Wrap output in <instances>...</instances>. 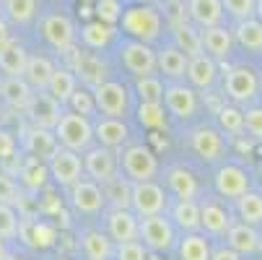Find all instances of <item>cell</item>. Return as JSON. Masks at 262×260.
Listing matches in <instances>:
<instances>
[{
	"label": "cell",
	"instance_id": "cell-11",
	"mask_svg": "<svg viewBox=\"0 0 262 260\" xmlns=\"http://www.w3.org/2000/svg\"><path fill=\"white\" fill-rule=\"evenodd\" d=\"M120 63L127 70V76L140 78V76H151L156 73V50L148 42H138V39H127L120 42Z\"/></svg>",
	"mask_w": 262,
	"mask_h": 260
},
{
	"label": "cell",
	"instance_id": "cell-17",
	"mask_svg": "<svg viewBox=\"0 0 262 260\" xmlns=\"http://www.w3.org/2000/svg\"><path fill=\"white\" fill-rule=\"evenodd\" d=\"M218 78H221L218 60H213L208 52L190 55V60H187V70H184V81L190 84L195 91H200V94L213 91Z\"/></svg>",
	"mask_w": 262,
	"mask_h": 260
},
{
	"label": "cell",
	"instance_id": "cell-57",
	"mask_svg": "<svg viewBox=\"0 0 262 260\" xmlns=\"http://www.w3.org/2000/svg\"><path fill=\"white\" fill-rule=\"evenodd\" d=\"M254 255L262 260V227H259V237H257V250H254Z\"/></svg>",
	"mask_w": 262,
	"mask_h": 260
},
{
	"label": "cell",
	"instance_id": "cell-52",
	"mask_svg": "<svg viewBox=\"0 0 262 260\" xmlns=\"http://www.w3.org/2000/svg\"><path fill=\"white\" fill-rule=\"evenodd\" d=\"M21 201V193H18V185L11 179V174L0 172V203H8V206H18Z\"/></svg>",
	"mask_w": 262,
	"mask_h": 260
},
{
	"label": "cell",
	"instance_id": "cell-59",
	"mask_svg": "<svg viewBox=\"0 0 262 260\" xmlns=\"http://www.w3.org/2000/svg\"><path fill=\"white\" fill-rule=\"evenodd\" d=\"M0 260H26V257H21V255H11V252H6Z\"/></svg>",
	"mask_w": 262,
	"mask_h": 260
},
{
	"label": "cell",
	"instance_id": "cell-19",
	"mask_svg": "<svg viewBox=\"0 0 262 260\" xmlns=\"http://www.w3.org/2000/svg\"><path fill=\"white\" fill-rule=\"evenodd\" d=\"M91 125H94V143H99V146L120 151L122 146L130 143V125L125 123V117L96 115V117H91Z\"/></svg>",
	"mask_w": 262,
	"mask_h": 260
},
{
	"label": "cell",
	"instance_id": "cell-50",
	"mask_svg": "<svg viewBox=\"0 0 262 260\" xmlns=\"http://www.w3.org/2000/svg\"><path fill=\"white\" fill-rule=\"evenodd\" d=\"M254 3H257V0H221L223 13L231 16L234 21L252 18V16H254Z\"/></svg>",
	"mask_w": 262,
	"mask_h": 260
},
{
	"label": "cell",
	"instance_id": "cell-40",
	"mask_svg": "<svg viewBox=\"0 0 262 260\" xmlns=\"http://www.w3.org/2000/svg\"><path fill=\"white\" fill-rule=\"evenodd\" d=\"M26 60H29V52L18 42H13V39H8L3 47H0V73L8 76V78L24 76Z\"/></svg>",
	"mask_w": 262,
	"mask_h": 260
},
{
	"label": "cell",
	"instance_id": "cell-38",
	"mask_svg": "<svg viewBox=\"0 0 262 260\" xmlns=\"http://www.w3.org/2000/svg\"><path fill=\"white\" fill-rule=\"evenodd\" d=\"M76 86H78V78H76V73H73L68 65H55V70H52V76H50V81H47V94L50 96H55L60 104H65L68 102V96L76 91Z\"/></svg>",
	"mask_w": 262,
	"mask_h": 260
},
{
	"label": "cell",
	"instance_id": "cell-60",
	"mask_svg": "<svg viewBox=\"0 0 262 260\" xmlns=\"http://www.w3.org/2000/svg\"><path fill=\"white\" fill-rule=\"evenodd\" d=\"M8 252V247H6V239H0V257H3Z\"/></svg>",
	"mask_w": 262,
	"mask_h": 260
},
{
	"label": "cell",
	"instance_id": "cell-15",
	"mask_svg": "<svg viewBox=\"0 0 262 260\" xmlns=\"http://www.w3.org/2000/svg\"><path fill=\"white\" fill-rule=\"evenodd\" d=\"M164 188L171 201H198L203 193L198 174L184 164H171L164 169Z\"/></svg>",
	"mask_w": 262,
	"mask_h": 260
},
{
	"label": "cell",
	"instance_id": "cell-24",
	"mask_svg": "<svg viewBox=\"0 0 262 260\" xmlns=\"http://www.w3.org/2000/svg\"><path fill=\"white\" fill-rule=\"evenodd\" d=\"M187 57L177 45H164L156 50V73L164 81H184V70H187Z\"/></svg>",
	"mask_w": 262,
	"mask_h": 260
},
{
	"label": "cell",
	"instance_id": "cell-39",
	"mask_svg": "<svg viewBox=\"0 0 262 260\" xmlns=\"http://www.w3.org/2000/svg\"><path fill=\"white\" fill-rule=\"evenodd\" d=\"M31 94H34V89L24 81V76H13V78L3 76V84H0V96H3V102L8 107L21 109V112H24L29 99H31Z\"/></svg>",
	"mask_w": 262,
	"mask_h": 260
},
{
	"label": "cell",
	"instance_id": "cell-8",
	"mask_svg": "<svg viewBox=\"0 0 262 260\" xmlns=\"http://www.w3.org/2000/svg\"><path fill=\"white\" fill-rule=\"evenodd\" d=\"M223 94L231 104L247 107L254 104L259 96V76L252 65H234L223 76Z\"/></svg>",
	"mask_w": 262,
	"mask_h": 260
},
{
	"label": "cell",
	"instance_id": "cell-3",
	"mask_svg": "<svg viewBox=\"0 0 262 260\" xmlns=\"http://www.w3.org/2000/svg\"><path fill=\"white\" fill-rule=\"evenodd\" d=\"M187 146L203 164H218L226 156V148H229L226 135L213 123H195L187 130Z\"/></svg>",
	"mask_w": 262,
	"mask_h": 260
},
{
	"label": "cell",
	"instance_id": "cell-31",
	"mask_svg": "<svg viewBox=\"0 0 262 260\" xmlns=\"http://www.w3.org/2000/svg\"><path fill=\"white\" fill-rule=\"evenodd\" d=\"M234 42L244 50V52H252V55H262V21L259 18H244V21H236L234 26Z\"/></svg>",
	"mask_w": 262,
	"mask_h": 260
},
{
	"label": "cell",
	"instance_id": "cell-34",
	"mask_svg": "<svg viewBox=\"0 0 262 260\" xmlns=\"http://www.w3.org/2000/svg\"><path fill=\"white\" fill-rule=\"evenodd\" d=\"M55 70V63L47 55H29L26 68H24V81L34 89V91H42L47 89V81Z\"/></svg>",
	"mask_w": 262,
	"mask_h": 260
},
{
	"label": "cell",
	"instance_id": "cell-7",
	"mask_svg": "<svg viewBox=\"0 0 262 260\" xmlns=\"http://www.w3.org/2000/svg\"><path fill=\"white\" fill-rule=\"evenodd\" d=\"M94 91V104H96V115L106 117H127L133 112V94L122 81L106 78L101 81Z\"/></svg>",
	"mask_w": 262,
	"mask_h": 260
},
{
	"label": "cell",
	"instance_id": "cell-51",
	"mask_svg": "<svg viewBox=\"0 0 262 260\" xmlns=\"http://www.w3.org/2000/svg\"><path fill=\"white\" fill-rule=\"evenodd\" d=\"M115 260H148V250L140 239L115 245Z\"/></svg>",
	"mask_w": 262,
	"mask_h": 260
},
{
	"label": "cell",
	"instance_id": "cell-45",
	"mask_svg": "<svg viewBox=\"0 0 262 260\" xmlns=\"http://www.w3.org/2000/svg\"><path fill=\"white\" fill-rule=\"evenodd\" d=\"M3 8L13 24H29L36 16V0H3Z\"/></svg>",
	"mask_w": 262,
	"mask_h": 260
},
{
	"label": "cell",
	"instance_id": "cell-62",
	"mask_svg": "<svg viewBox=\"0 0 262 260\" xmlns=\"http://www.w3.org/2000/svg\"><path fill=\"white\" fill-rule=\"evenodd\" d=\"M0 84H3V73H0Z\"/></svg>",
	"mask_w": 262,
	"mask_h": 260
},
{
	"label": "cell",
	"instance_id": "cell-13",
	"mask_svg": "<svg viewBox=\"0 0 262 260\" xmlns=\"http://www.w3.org/2000/svg\"><path fill=\"white\" fill-rule=\"evenodd\" d=\"M68 201L73 206V211L81 213V216H101V211L106 208V201H104V193H101V185L89 179V177H81L78 182H73L68 188Z\"/></svg>",
	"mask_w": 262,
	"mask_h": 260
},
{
	"label": "cell",
	"instance_id": "cell-32",
	"mask_svg": "<svg viewBox=\"0 0 262 260\" xmlns=\"http://www.w3.org/2000/svg\"><path fill=\"white\" fill-rule=\"evenodd\" d=\"M101 193L109 208H130V195H133V179H127L122 172L101 182Z\"/></svg>",
	"mask_w": 262,
	"mask_h": 260
},
{
	"label": "cell",
	"instance_id": "cell-63",
	"mask_svg": "<svg viewBox=\"0 0 262 260\" xmlns=\"http://www.w3.org/2000/svg\"><path fill=\"white\" fill-rule=\"evenodd\" d=\"M184 3H187V0H184Z\"/></svg>",
	"mask_w": 262,
	"mask_h": 260
},
{
	"label": "cell",
	"instance_id": "cell-53",
	"mask_svg": "<svg viewBox=\"0 0 262 260\" xmlns=\"http://www.w3.org/2000/svg\"><path fill=\"white\" fill-rule=\"evenodd\" d=\"M31 227H34V234L26 237V242H31V245H36V247H50V245L55 242V229H52L50 224H45V221H36V224H31Z\"/></svg>",
	"mask_w": 262,
	"mask_h": 260
},
{
	"label": "cell",
	"instance_id": "cell-58",
	"mask_svg": "<svg viewBox=\"0 0 262 260\" xmlns=\"http://www.w3.org/2000/svg\"><path fill=\"white\" fill-rule=\"evenodd\" d=\"M254 18L262 21V0H257V3H254Z\"/></svg>",
	"mask_w": 262,
	"mask_h": 260
},
{
	"label": "cell",
	"instance_id": "cell-12",
	"mask_svg": "<svg viewBox=\"0 0 262 260\" xmlns=\"http://www.w3.org/2000/svg\"><path fill=\"white\" fill-rule=\"evenodd\" d=\"M198 203H200V232H205L210 239H223V234L234 221L229 206L218 195H205V198L200 195Z\"/></svg>",
	"mask_w": 262,
	"mask_h": 260
},
{
	"label": "cell",
	"instance_id": "cell-61",
	"mask_svg": "<svg viewBox=\"0 0 262 260\" xmlns=\"http://www.w3.org/2000/svg\"><path fill=\"white\" fill-rule=\"evenodd\" d=\"M135 3H156V0H135Z\"/></svg>",
	"mask_w": 262,
	"mask_h": 260
},
{
	"label": "cell",
	"instance_id": "cell-44",
	"mask_svg": "<svg viewBox=\"0 0 262 260\" xmlns=\"http://www.w3.org/2000/svg\"><path fill=\"white\" fill-rule=\"evenodd\" d=\"M65 109H70V112L76 115H83V117H96V104H94V91L86 89V86H76V91H73L65 102Z\"/></svg>",
	"mask_w": 262,
	"mask_h": 260
},
{
	"label": "cell",
	"instance_id": "cell-47",
	"mask_svg": "<svg viewBox=\"0 0 262 260\" xmlns=\"http://www.w3.org/2000/svg\"><path fill=\"white\" fill-rule=\"evenodd\" d=\"M161 18L171 26L177 24H184V21H190V16H187V3L184 0H161Z\"/></svg>",
	"mask_w": 262,
	"mask_h": 260
},
{
	"label": "cell",
	"instance_id": "cell-43",
	"mask_svg": "<svg viewBox=\"0 0 262 260\" xmlns=\"http://www.w3.org/2000/svg\"><path fill=\"white\" fill-rule=\"evenodd\" d=\"M164 86H166V81L159 73H151V76L135 78L133 94L138 96V102H164Z\"/></svg>",
	"mask_w": 262,
	"mask_h": 260
},
{
	"label": "cell",
	"instance_id": "cell-21",
	"mask_svg": "<svg viewBox=\"0 0 262 260\" xmlns=\"http://www.w3.org/2000/svg\"><path fill=\"white\" fill-rule=\"evenodd\" d=\"M42 36L52 50L62 52L70 45H76L78 31H76V26H73V21L65 13H47L42 18Z\"/></svg>",
	"mask_w": 262,
	"mask_h": 260
},
{
	"label": "cell",
	"instance_id": "cell-30",
	"mask_svg": "<svg viewBox=\"0 0 262 260\" xmlns=\"http://www.w3.org/2000/svg\"><path fill=\"white\" fill-rule=\"evenodd\" d=\"M166 216L179 232H198L200 229V203L198 201H171Z\"/></svg>",
	"mask_w": 262,
	"mask_h": 260
},
{
	"label": "cell",
	"instance_id": "cell-54",
	"mask_svg": "<svg viewBox=\"0 0 262 260\" xmlns=\"http://www.w3.org/2000/svg\"><path fill=\"white\" fill-rule=\"evenodd\" d=\"M16 156V138L8 130H0V162Z\"/></svg>",
	"mask_w": 262,
	"mask_h": 260
},
{
	"label": "cell",
	"instance_id": "cell-1",
	"mask_svg": "<svg viewBox=\"0 0 262 260\" xmlns=\"http://www.w3.org/2000/svg\"><path fill=\"white\" fill-rule=\"evenodd\" d=\"M120 26H122V34L130 36V39L156 45L164 31V18L154 3H135L130 8H122Z\"/></svg>",
	"mask_w": 262,
	"mask_h": 260
},
{
	"label": "cell",
	"instance_id": "cell-46",
	"mask_svg": "<svg viewBox=\"0 0 262 260\" xmlns=\"http://www.w3.org/2000/svg\"><path fill=\"white\" fill-rule=\"evenodd\" d=\"M18 229H21V216L16 213V208L8 203H0V239L6 242L16 239Z\"/></svg>",
	"mask_w": 262,
	"mask_h": 260
},
{
	"label": "cell",
	"instance_id": "cell-23",
	"mask_svg": "<svg viewBox=\"0 0 262 260\" xmlns=\"http://www.w3.org/2000/svg\"><path fill=\"white\" fill-rule=\"evenodd\" d=\"M70 70L76 73L78 84L86 86V89H96L101 81H106V78L112 76L106 60H101V57L94 55V52H81L78 60H76V65H73Z\"/></svg>",
	"mask_w": 262,
	"mask_h": 260
},
{
	"label": "cell",
	"instance_id": "cell-25",
	"mask_svg": "<svg viewBox=\"0 0 262 260\" xmlns=\"http://www.w3.org/2000/svg\"><path fill=\"white\" fill-rule=\"evenodd\" d=\"M257 237H259V229L252 227V224H244V221H239V218H234L231 227L226 229V234H223L226 245H229L234 252H239L242 257L254 255V250H257Z\"/></svg>",
	"mask_w": 262,
	"mask_h": 260
},
{
	"label": "cell",
	"instance_id": "cell-16",
	"mask_svg": "<svg viewBox=\"0 0 262 260\" xmlns=\"http://www.w3.org/2000/svg\"><path fill=\"white\" fill-rule=\"evenodd\" d=\"M81 162H83V177H89L99 185L120 172L117 151L115 148H106V146H99V143L86 148V151L81 154Z\"/></svg>",
	"mask_w": 262,
	"mask_h": 260
},
{
	"label": "cell",
	"instance_id": "cell-41",
	"mask_svg": "<svg viewBox=\"0 0 262 260\" xmlns=\"http://www.w3.org/2000/svg\"><path fill=\"white\" fill-rule=\"evenodd\" d=\"M171 45H177L187 57L203 52V42H200V29L192 21H184L171 26Z\"/></svg>",
	"mask_w": 262,
	"mask_h": 260
},
{
	"label": "cell",
	"instance_id": "cell-29",
	"mask_svg": "<svg viewBox=\"0 0 262 260\" xmlns=\"http://www.w3.org/2000/svg\"><path fill=\"white\" fill-rule=\"evenodd\" d=\"M187 16L198 29L223 24V18H226L221 0H187Z\"/></svg>",
	"mask_w": 262,
	"mask_h": 260
},
{
	"label": "cell",
	"instance_id": "cell-18",
	"mask_svg": "<svg viewBox=\"0 0 262 260\" xmlns=\"http://www.w3.org/2000/svg\"><path fill=\"white\" fill-rule=\"evenodd\" d=\"M24 112H26V117H29L31 125L55 130L57 120H60L62 112H65V104H60L55 96H50V94L42 89V91H34V94H31V99H29V104H26Z\"/></svg>",
	"mask_w": 262,
	"mask_h": 260
},
{
	"label": "cell",
	"instance_id": "cell-10",
	"mask_svg": "<svg viewBox=\"0 0 262 260\" xmlns=\"http://www.w3.org/2000/svg\"><path fill=\"white\" fill-rule=\"evenodd\" d=\"M47 162V172H50V182L60 185V188H70L73 182H78L83 177V162H81V154L70 151L65 146H55V151L45 159Z\"/></svg>",
	"mask_w": 262,
	"mask_h": 260
},
{
	"label": "cell",
	"instance_id": "cell-22",
	"mask_svg": "<svg viewBox=\"0 0 262 260\" xmlns=\"http://www.w3.org/2000/svg\"><path fill=\"white\" fill-rule=\"evenodd\" d=\"M200 42H203V52H208L213 60H229L234 55V34L231 29H226L223 24H215V26H208V29H200Z\"/></svg>",
	"mask_w": 262,
	"mask_h": 260
},
{
	"label": "cell",
	"instance_id": "cell-2",
	"mask_svg": "<svg viewBox=\"0 0 262 260\" xmlns=\"http://www.w3.org/2000/svg\"><path fill=\"white\" fill-rule=\"evenodd\" d=\"M120 172L133 179V182H145V179H156L161 172L159 156L154 148H148L145 143H127L117 151Z\"/></svg>",
	"mask_w": 262,
	"mask_h": 260
},
{
	"label": "cell",
	"instance_id": "cell-14",
	"mask_svg": "<svg viewBox=\"0 0 262 260\" xmlns=\"http://www.w3.org/2000/svg\"><path fill=\"white\" fill-rule=\"evenodd\" d=\"M249 188H252V179H249V174H247L244 167L231 164V162H223V164L215 167V172H213V190H215L218 198L236 201Z\"/></svg>",
	"mask_w": 262,
	"mask_h": 260
},
{
	"label": "cell",
	"instance_id": "cell-26",
	"mask_svg": "<svg viewBox=\"0 0 262 260\" xmlns=\"http://www.w3.org/2000/svg\"><path fill=\"white\" fill-rule=\"evenodd\" d=\"M174 250H177L179 260H210L213 239L200 229L198 232H182Z\"/></svg>",
	"mask_w": 262,
	"mask_h": 260
},
{
	"label": "cell",
	"instance_id": "cell-5",
	"mask_svg": "<svg viewBox=\"0 0 262 260\" xmlns=\"http://www.w3.org/2000/svg\"><path fill=\"white\" fill-rule=\"evenodd\" d=\"M166 115L177 123H192L200 115V91H195L187 81H166L164 102Z\"/></svg>",
	"mask_w": 262,
	"mask_h": 260
},
{
	"label": "cell",
	"instance_id": "cell-9",
	"mask_svg": "<svg viewBox=\"0 0 262 260\" xmlns=\"http://www.w3.org/2000/svg\"><path fill=\"white\" fill-rule=\"evenodd\" d=\"M169 193L161 182L145 179V182H133V195H130V208L133 213L140 216H154V213H166L169 211Z\"/></svg>",
	"mask_w": 262,
	"mask_h": 260
},
{
	"label": "cell",
	"instance_id": "cell-20",
	"mask_svg": "<svg viewBox=\"0 0 262 260\" xmlns=\"http://www.w3.org/2000/svg\"><path fill=\"white\" fill-rule=\"evenodd\" d=\"M104 232L109 234V239L120 245V242H130L138 239V216L133 213V208H104Z\"/></svg>",
	"mask_w": 262,
	"mask_h": 260
},
{
	"label": "cell",
	"instance_id": "cell-56",
	"mask_svg": "<svg viewBox=\"0 0 262 260\" xmlns=\"http://www.w3.org/2000/svg\"><path fill=\"white\" fill-rule=\"evenodd\" d=\"M11 39V31H8V24L3 21V18H0V47H3L6 42Z\"/></svg>",
	"mask_w": 262,
	"mask_h": 260
},
{
	"label": "cell",
	"instance_id": "cell-49",
	"mask_svg": "<svg viewBox=\"0 0 262 260\" xmlns=\"http://www.w3.org/2000/svg\"><path fill=\"white\" fill-rule=\"evenodd\" d=\"M94 11H96V18L99 21L117 26L120 24V16H122V0H96Z\"/></svg>",
	"mask_w": 262,
	"mask_h": 260
},
{
	"label": "cell",
	"instance_id": "cell-37",
	"mask_svg": "<svg viewBox=\"0 0 262 260\" xmlns=\"http://www.w3.org/2000/svg\"><path fill=\"white\" fill-rule=\"evenodd\" d=\"M234 203V211H236V216H239V221H244V224H252V227H262V193H257V190H247V193H242L236 201H231Z\"/></svg>",
	"mask_w": 262,
	"mask_h": 260
},
{
	"label": "cell",
	"instance_id": "cell-4",
	"mask_svg": "<svg viewBox=\"0 0 262 260\" xmlns=\"http://www.w3.org/2000/svg\"><path fill=\"white\" fill-rule=\"evenodd\" d=\"M138 239L145 245L148 252H171L179 239V229L171 224L166 213L140 216L138 218Z\"/></svg>",
	"mask_w": 262,
	"mask_h": 260
},
{
	"label": "cell",
	"instance_id": "cell-48",
	"mask_svg": "<svg viewBox=\"0 0 262 260\" xmlns=\"http://www.w3.org/2000/svg\"><path fill=\"white\" fill-rule=\"evenodd\" d=\"M242 117H244V133H249L257 143H262V107L247 104L242 109Z\"/></svg>",
	"mask_w": 262,
	"mask_h": 260
},
{
	"label": "cell",
	"instance_id": "cell-36",
	"mask_svg": "<svg viewBox=\"0 0 262 260\" xmlns=\"http://www.w3.org/2000/svg\"><path fill=\"white\" fill-rule=\"evenodd\" d=\"M24 146H26V154H29V156L47 159V156L55 151L57 138H55V133H52V130H47V128H36V125H31V128L26 130Z\"/></svg>",
	"mask_w": 262,
	"mask_h": 260
},
{
	"label": "cell",
	"instance_id": "cell-33",
	"mask_svg": "<svg viewBox=\"0 0 262 260\" xmlns=\"http://www.w3.org/2000/svg\"><path fill=\"white\" fill-rule=\"evenodd\" d=\"M115 36H117V26H112V24H104V21H89L83 29H81V42L86 50H106L112 42H115Z\"/></svg>",
	"mask_w": 262,
	"mask_h": 260
},
{
	"label": "cell",
	"instance_id": "cell-28",
	"mask_svg": "<svg viewBox=\"0 0 262 260\" xmlns=\"http://www.w3.org/2000/svg\"><path fill=\"white\" fill-rule=\"evenodd\" d=\"M83 260H115V242L104 229H86L81 234Z\"/></svg>",
	"mask_w": 262,
	"mask_h": 260
},
{
	"label": "cell",
	"instance_id": "cell-55",
	"mask_svg": "<svg viewBox=\"0 0 262 260\" xmlns=\"http://www.w3.org/2000/svg\"><path fill=\"white\" fill-rule=\"evenodd\" d=\"M210 260H242V255L234 252L229 245H218L210 250Z\"/></svg>",
	"mask_w": 262,
	"mask_h": 260
},
{
	"label": "cell",
	"instance_id": "cell-6",
	"mask_svg": "<svg viewBox=\"0 0 262 260\" xmlns=\"http://www.w3.org/2000/svg\"><path fill=\"white\" fill-rule=\"evenodd\" d=\"M55 138L60 146L70 148V151L76 154H83L86 148L94 146V125H91V117H83V115H76L70 112V109H65L62 117L57 120L55 125Z\"/></svg>",
	"mask_w": 262,
	"mask_h": 260
},
{
	"label": "cell",
	"instance_id": "cell-35",
	"mask_svg": "<svg viewBox=\"0 0 262 260\" xmlns=\"http://www.w3.org/2000/svg\"><path fill=\"white\" fill-rule=\"evenodd\" d=\"M135 120L145 130H166L169 128V115L161 102H138Z\"/></svg>",
	"mask_w": 262,
	"mask_h": 260
},
{
	"label": "cell",
	"instance_id": "cell-42",
	"mask_svg": "<svg viewBox=\"0 0 262 260\" xmlns=\"http://www.w3.org/2000/svg\"><path fill=\"white\" fill-rule=\"evenodd\" d=\"M215 125L223 135H244V117L239 104H221L215 109Z\"/></svg>",
	"mask_w": 262,
	"mask_h": 260
},
{
	"label": "cell",
	"instance_id": "cell-27",
	"mask_svg": "<svg viewBox=\"0 0 262 260\" xmlns=\"http://www.w3.org/2000/svg\"><path fill=\"white\" fill-rule=\"evenodd\" d=\"M18 182L29 193H42L50 185V172H47V162L36 159V156H26L18 164Z\"/></svg>",
	"mask_w": 262,
	"mask_h": 260
}]
</instances>
